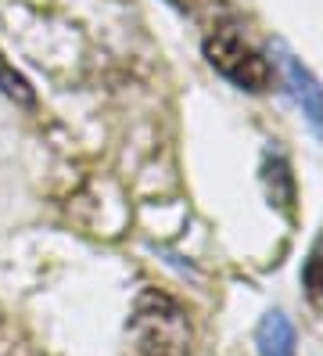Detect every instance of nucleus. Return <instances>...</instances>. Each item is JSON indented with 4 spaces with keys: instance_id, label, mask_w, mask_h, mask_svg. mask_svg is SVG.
I'll return each instance as SVG.
<instances>
[{
    "instance_id": "obj_1",
    "label": "nucleus",
    "mask_w": 323,
    "mask_h": 356,
    "mask_svg": "<svg viewBox=\"0 0 323 356\" xmlns=\"http://www.w3.org/2000/svg\"><path fill=\"white\" fill-rule=\"evenodd\" d=\"M190 327L169 296L144 291L129 317V356H187Z\"/></svg>"
},
{
    "instance_id": "obj_2",
    "label": "nucleus",
    "mask_w": 323,
    "mask_h": 356,
    "mask_svg": "<svg viewBox=\"0 0 323 356\" xmlns=\"http://www.w3.org/2000/svg\"><path fill=\"white\" fill-rule=\"evenodd\" d=\"M205 58L212 61V69L220 72L223 79H230L233 87L241 90H266L270 87V65L266 58H258V51H251L233 29H215L205 40Z\"/></svg>"
},
{
    "instance_id": "obj_3",
    "label": "nucleus",
    "mask_w": 323,
    "mask_h": 356,
    "mask_svg": "<svg viewBox=\"0 0 323 356\" xmlns=\"http://www.w3.org/2000/svg\"><path fill=\"white\" fill-rule=\"evenodd\" d=\"M276 65H280V76L288 83V94L295 97L301 115H306L309 130L323 140V87H320V79L309 72L306 61L295 58L284 44H276Z\"/></svg>"
},
{
    "instance_id": "obj_4",
    "label": "nucleus",
    "mask_w": 323,
    "mask_h": 356,
    "mask_svg": "<svg viewBox=\"0 0 323 356\" xmlns=\"http://www.w3.org/2000/svg\"><path fill=\"white\" fill-rule=\"evenodd\" d=\"M258 356H298V339H295V324L284 317L280 309H270L263 324H258Z\"/></svg>"
},
{
    "instance_id": "obj_5",
    "label": "nucleus",
    "mask_w": 323,
    "mask_h": 356,
    "mask_svg": "<svg viewBox=\"0 0 323 356\" xmlns=\"http://www.w3.org/2000/svg\"><path fill=\"white\" fill-rule=\"evenodd\" d=\"M0 94L11 97L15 104H26V108L36 101V90L29 87V79L22 76V72L11 65V61H8L4 54H0Z\"/></svg>"
},
{
    "instance_id": "obj_6",
    "label": "nucleus",
    "mask_w": 323,
    "mask_h": 356,
    "mask_svg": "<svg viewBox=\"0 0 323 356\" xmlns=\"http://www.w3.org/2000/svg\"><path fill=\"white\" fill-rule=\"evenodd\" d=\"M306 288H309V299L323 306V259H313L306 266Z\"/></svg>"
}]
</instances>
